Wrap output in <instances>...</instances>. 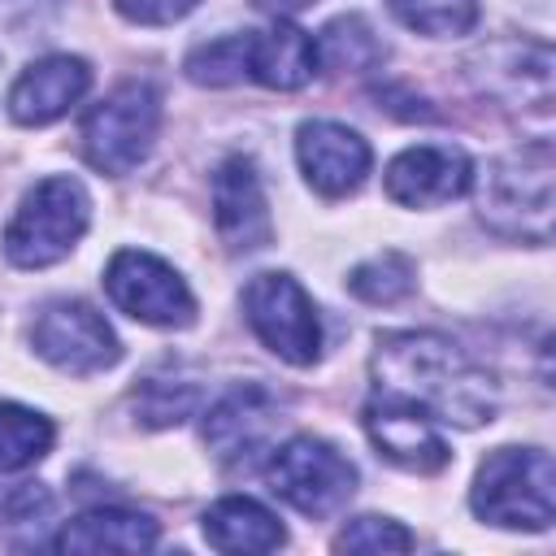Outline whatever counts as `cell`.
<instances>
[{
  "label": "cell",
  "mask_w": 556,
  "mask_h": 556,
  "mask_svg": "<svg viewBox=\"0 0 556 556\" xmlns=\"http://www.w3.org/2000/svg\"><path fill=\"white\" fill-rule=\"evenodd\" d=\"M374 391L426 413L430 421H452L465 430L491 421L495 413L491 374L434 330L382 334L374 352Z\"/></svg>",
  "instance_id": "1"
},
{
  "label": "cell",
  "mask_w": 556,
  "mask_h": 556,
  "mask_svg": "<svg viewBox=\"0 0 556 556\" xmlns=\"http://www.w3.org/2000/svg\"><path fill=\"white\" fill-rule=\"evenodd\" d=\"M382 56H387L382 39H378L374 26H369L365 17H356V13L326 22L321 35H317V61H326L330 70L365 74V70L382 65Z\"/></svg>",
  "instance_id": "21"
},
{
  "label": "cell",
  "mask_w": 556,
  "mask_h": 556,
  "mask_svg": "<svg viewBox=\"0 0 556 556\" xmlns=\"http://www.w3.org/2000/svg\"><path fill=\"white\" fill-rule=\"evenodd\" d=\"M52 439H56V430L43 413L0 400V469L4 473L30 469L35 460H43L52 452Z\"/></svg>",
  "instance_id": "20"
},
{
  "label": "cell",
  "mask_w": 556,
  "mask_h": 556,
  "mask_svg": "<svg viewBox=\"0 0 556 556\" xmlns=\"http://www.w3.org/2000/svg\"><path fill=\"white\" fill-rule=\"evenodd\" d=\"M265 478H269V491L304 517H330L356 491L352 460L313 434H295L282 447H274L265 460Z\"/></svg>",
  "instance_id": "5"
},
{
  "label": "cell",
  "mask_w": 556,
  "mask_h": 556,
  "mask_svg": "<svg viewBox=\"0 0 556 556\" xmlns=\"http://www.w3.org/2000/svg\"><path fill=\"white\" fill-rule=\"evenodd\" d=\"M87 222H91V200H87L83 182L70 174H56V178L35 182L22 195L0 243L17 269H43L74 252Z\"/></svg>",
  "instance_id": "4"
},
{
  "label": "cell",
  "mask_w": 556,
  "mask_h": 556,
  "mask_svg": "<svg viewBox=\"0 0 556 556\" xmlns=\"http://www.w3.org/2000/svg\"><path fill=\"white\" fill-rule=\"evenodd\" d=\"M200 391L182 378H143L135 387V413L143 426H178L195 408Z\"/></svg>",
  "instance_id": "25"
},
{
  "label": "cell",
  "mask_w": 556,
  "mask_h": 556,
  "mask_svg": "<svg viewBox=\"0 0 556 556\" xmlns=\"http://www.w3.org/2000/svg\"><path fill=\"white\" fill-rule=\"evenodd\" d=\"M391 13L430 39H452V35H469L478 26V0H387Z\"/></svg>",
  "instance_id": "23"
},
{
  "label": "cell",
  "mask_w": 556,
  "mask_h": 556,
  "mask_svg": "<svg viewBox=\"0 0 556 556\" xmlns=\"http://www.w3.org/2000/svg\"><path fill=\"white\" fill-rule=\"evenodd\" d=\"M104 291L126 317H135L143 326H165L169 330V326H191L195 321V295L187 291L178 269L165 265L152 252L122 248L104 269Z\"/></svg>",
  "instance_id": "8"
},
{
  "label": "cell",
  "mask_w": 556,
  "mask_h": 556,
  "mask_svg": "<svg viewBox=\"0 0 556 556\" xmlns=\"http://www.w3.org/2000/svg\"><path fill=\"white\" fill-rule=\"evenodd\" d=\"M365 430H369L378 456H387L391 465H400L408 473H439L452 456L426 413H417L391 395H378V391L365 404Z\"/></svg>",
  "instance_id": "14"
},
{
  "label": "cell",
  "mask_w": 556,
  "mask_h": 556,
  "mask_svg": "<svg viewBox=\"0 0 556 556\" xmlns=\"http://www.w3.org/2000/svg\"><path fill=\"white\" fill-rule=\"evenodd\" d=\"M413 287H417V265H413L404 252H395V248H387V252L361 261V265L348 274V291H352L356 300H365V304H395V300H404Z\"/></svg>",
  "instance_id": "22"
},
{
  "label": "cell",
  "mask_w": 556,
  "mask_h": 556,
  "mask_svg": "<svg viewBox=\"0 0 556 556\" xmlns=\"http://www.w3.org/2000/svg\"><path fill=\"white\" fill-rule=\"evenodd\" d=\"M256 9H265V13H274V17H282V13H295V9H304V4H313V0H252Z\"/></svg>",
  "instance_id": "28"
},
{
  "label": "cell",
  "mask_w": 556,
  "mask_h": 556,
  "mask_svg": "<svg viewBox=\"0 0 556 556\" xmlns=\"http://www.w3.org/2000/svg\"><path fill=\"white\" fill-rule=\"evenodd\" d=\"M161 100L148 83H122L83 122V152L100 174H130L156 139Z\"/></svg>",
  "instance_id": "7"
},
{
  "label": "cell",
  "mask_w": 556,
  "mask_h": 556,
  "mask_svg": "<svg viewBox=\"0 0 556 556\" xmlns=\"http://www.w3.org/2000/svg\"><path fill=\"white\" fill-rule=\"evenodd\" d=\"M295 161L304 169V182L317 195L334 200V195H348L365 182L374 152L352 126L317 117V122H304L295 130Z\"/></svg>",
  "instance_id": "12"
},
{
  "label": "cell",
  "mask_w": 556,
  "mask_h": 556,
  "mask_svg": "<svg viewBox=\"0 0 556 556\" xmlns=\"http://www.w3.org/2000/svg\"><path fill=\"white\" fill-rule=\"evenodd\" d=\"M469 187H473V165L452 143L404 148L400 156H391V165L382 174L387 200H395L404 208H434V204H447V200L465 195Z\"/></svg>",
  "instance_id": "11"
},
{
  "label": "cell",
  "mask_w": 556,
  "mask_h": 556,
  "mask_svg": "<svg viewBox=\"0 0 556 556\" xmlns=\"http://www.w3.org/2000/svg\"><path fill=\"white\" fill-rule=\"evenodd\" d=\"M243 317L252 334L287 365H313L321 356V317L313 295L291 274H256L243 287Z\"/></svg>",
  "instance_id": "6"
},
{
  "label": "cell",
  "mask_w": 556,
  "mask_h": 556,
  "mask_svg": "<svg viewBox=\"0 0 556 556\" xmlns=\"http://www.w3.org/2000/svg\"><path fill=\"white\" fill-rule=\"evenodd\" d=\"M117 13L126 22H139V26H169L178 17H187L200 0H113Z\"/></svg>",
  "instance_id": "27"
},
{
  "label": "cell",
  "mask_w": 556,
  "mask_h": 556,
  "mask_svg": "<svg viewBox=\"0 0 556 556\" xmlns=\"http://www.w3.org/2000/svg\"><path fill=\"white\" fill-rule=\"evenodd\" d=\"M478 217L508 239L547 243L552 239V148L534 139L521 152L491 161L478 174Z\"/></svg>",
  "instance_id": "2"
},
{
  "label": "cell",
  "mask_w": 556,
  "mask_h": 556,
  "mask_svg": "<svg viewBox=\"0 0 556 556\" xmlns=\"http://www.w3.org/2000/svg\"><path fill=\"white\" fill-rule=\"evenodd\" d=\"M469 74L482 96L500 100L504 109L534 113L547 126L552 117V48L547 43H530V39L491 43L469 61Z\"/></svg>",
  "instance_id": "10"
},
{
  "label": "cell",
  "mask_w": 556,
  "mask_h": 556,
  "mask_svg": "<svg viewBox=\"0 0 556 556\" xmlns=\"http://www.w3.org/2000/svg\"><path fill=\"white\" fill-rule=\"evenodd\" d=\"M469 508L504 530H547L556 517V465L543 447H495L473 478Z\"/></svg>",
  "instance_id": "3"
},
{
  "label": "cell",
  "mask_w": 556,
  "mask_h": 556,
  "mask_svg": "<svg viewBox=\"0 0 556 556\" xmlns=\"http://www.w3.org/2000/svg\"><path fill=\"white\" fill-rule=\"evenodd\" d=\"M56 552H148L156 547V521L130 508H87L61 526Z\"/></svg>",
  "instance_id": "18"
},
{
  "label": "cell",
  "mask_w": 556,
  "mask_h": 556,
  "mask_svg": "<svg viewBox=\"0 0 556 556\" xmlns=\"http://www.w3.org/2000/svg\"><path fill=\"white\" fill-rule=\"evenodd\" d=\"M317 35L278 17L265 30H248V78L269 91H295L317 74Z\"/></svg>",
  "instance_id": "17"
},
{
  "label": "cell",
  "mask_w": 556,
  "mask_h": 556,
  "mask_svg": "<svg viewBox=\"0 0 556 556\" xmlns=\"http://www.w3.org/2000/svg\"><path fill=\"white\" fill-rule=\"evenodd\" d=\"M187 78L200 87H230V83L248 78V35H222L213 43L191 48Z\"/></svg>",
  "instance_id": "24"
},
{
  "label": "cell",
  "mask_w": 556,
  "mask_h": 556,
  "mask_svg": "<svg viewBox=\"0 0 556 556\" xmlns=\"http://www.w3.org/2000/svg\"><path fill=\"white\" fill-rule=\"evenodd\" d=\"M30 343L48 365H56L61 374H74V378L100 374V369L117 365V356H122L113 326L83 300L43 304L30 326Z\"/></svg>",
  "instance_id": "9"
},
{
  "label": "cell",
  "mask_w": 556,
  "mask_h": 556,
  "mask_svg": "<svg viewBox=\"0 0 556 556\" xmlns=\"http://www.w3.org/2000/svg\"><path fill=\"white\" fill-rule=\"evenodd\" d=\"M339 552H408L413 534L391 517H356L334 539Z\"/></svg>",
  "instance_id": "26"
},
{
  "label": "cell",
  "mask_w": 556,
  "mask_h": 556,
  "mask_svg": "<svg viewBox=\"0 0 556 556\" xmlns=\"http://www.w3.org/2000/svg\"><path fill=\"white\" fill-rule=\"evenodd\" d=\"M278 426V404L269 391L261 387H239L230 395H222L208 417H204V443L213 447V456L222 465H248L252 456H261L274 439Z\"/></svg>",
  "instance_id": "15"
},
{
  "label": "cell",
  "mask_w": 556,
  "mask_h": 556,
  "mask_svg": "<svg viewBox=\"0 0 556 556\" xmlns=\"http://www.w3.org/2000/svg\"><path fill=\"white\" fill-rule=\"evenodd\" d=\"M204 539L217 552H274L287 543V530L252 495H226L204 513Z\"/></svg>",
  "instance_id": "19"
},
{
  "label": "cell",
  "mask_w": 556,
  "mask_h": 556,
  "mask_svg": "<svg viewBox=\"0 0 556 556\" xmlns=\"http://www.w3.org/2000/svg\"><path fill=\"white\" fill-rule=\"evenodd\" d=\"M213 222L230 252H261L274 239L269 200L248 156H226L213 174Z\"/></svg>",
  "instance_id": "13"
},
{
  "label": "cell",
  "mask_w": 556,
  "mask_h": 556,
  "mask_svg": "<svg viewBox=\"0 0 556 556\" xmlns=\"http://www.w3.org/2000/svg\"><path fill=\"white\" fill-rule=\"evenodd\" d=\"M91 87V65L83 56H43L35 65H26L9 91V113L22 126H48L56 117H65Z\"/></svg>",
  "instance_id": "16"
}]
</instances>
